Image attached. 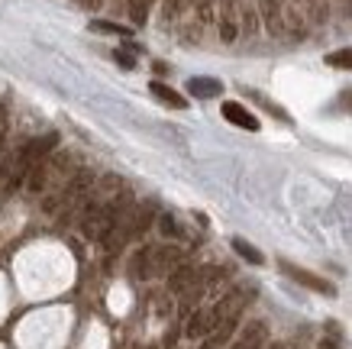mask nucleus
Returning a JSON list of instances; mask_svg holds the SVG:
<instances>
[{"mask_svg":"<svg viewBox=\"0 0 352 349\" xmlns=\"http://www.w3.org/2000/svg\"><path fill=\"white\" fill-rule=\"evenodd\" d=\"M55 146H58V133H43L39 139H30V142L16 152V175H26L30 165H36L39 159H45Z\"/></svg>","mask_w":352,"mask_h":349,"instance_id":"1","label":"nucleus"},{"mask_svg":"<svg viewBox=\"0 0 352 349\" xmlns=\"http://www.w3.org/2000/svg\"><path fill=\"white\" fill-rule=\"evenodd\" d=\"M281 272L288 278H294L298 285H304V288H310V291H317V295H327V297H333L336 295V288L327 282V278H320V275H314V272H307V268H300V265H291V262H281Z\"/></svg>","mask_w":352,"mask_h":349,"instance_id":"2","label":"nucleus"},{"mask_svg":"<svg viewBox=\"0 0 352 349\" xmlns=\"http://www.w3.org/2000/svg\"><path fill=\"white\" fill-rule=\"evenodd\" d=\"M182 259V253L175 249V246H162V249H149V278L152 275H162V272H168L175 268Z\"/></svg>","mask_w":352,"mask_h":349,"instance_id":"3","label":"nucleus"},{"mask_svg":"<svg viewBox=\"0 0 352 349\" xmlns=\"http://www.w3.org/2000/svg\"><path fill=\"white\" fill-rule=\"evenodd\" d=\"M223 116L233 123V127H239V129H249V133H256V129H258V120L249 114L243 104H236V101H226V104H223Z\"/></svg>","mask_w":352,"mask_h":349,"instance_id":"4","label":"nucleus"},{"mask_svg":"<svg viewBox=\"0 0 352 349\" xmlns=\"http://www.w3.org/2000/svg\"><path fill=\"white\" fill-rule=\"evenodd\" d=\"M188 94L201 97V101H210V97L223 94V85H220L217 78H191V81H188Z\"/></svg>","mask_w":352,"mask_h":349,"instance_id":"5","label":"nucleus"},{"mask_svg":"<svg viewBox=\"0 0 352 349\" xmlns=\"http://www.w3.org/2000/svg\"><path fill=\"white\" fill-rule=\"evenodd\" d=\"M262 343H265V324H249V327L239 333V339L233 343V349H262Z\"/></svg>","mask_w":352,"mask_h":349,"instance_id":"6","label":"nucleus"},{"mask_svg":"<svg viewBox=\"0 0 352 349\" xmlns=\"http://www.w3.org/2000/svg\"><path fill=\"white\" fill-rule=\"evenodd\" d=\"M210 330H214V314H210V310H194L191 320H188V327H184V333L191 339H201V337H207Z\"/></svg>","mask_w":352,"mask_h":349,"instance_id":"7","label":"nucleus"},{"mask_svg":"<svg viewBox=\"0 0 352 349\" xmlns=\"http://www.w3.org/2000/svg\"><path fill=\"white\" fill-rule=\"evenodd\" d=\"M194 285H197V272H194L191 265H178V268L171 272V278H168V288L175 291V295H182V291H191Z\"/></svg>","mask_w":352,"mask_h":349,"instance_id":"8","label":"nucleus"},{"mask_svg":"<svg viewBox=\"0 0 352 349\" xmlns=\"http://www.w3.org/2000/svg\"><path fill=\"white\" fill-rule=\"evenodd\" d=\"M149 91L155 97H159L162 104H168V107H175V110H184V107H188V101H184L182 94H178V91H171L168 85H159V81H152L149 85Z\"/></svg>","mask_w":352,"mask_h":349,"instance_id":"9","label":"nucleus"},{"mask_svg":"<svg viewBox=\"0 0 352 349\" xmlns=\"http://www.w3.org/2000/svg\"><path fill=\"white\" fill-rule=\"evenodd\" d=\"M152 220H155V204H142V207L129 217V223H133V236H139V233L149 230Z\"/></svg>","mask_w":352,"mask_h":349,"instance_id":"10","label":"nucleus"},{"mask_svg":"<svg viewBox=\"0 0 352 349\" xmlns=\"http://www.w3.org/2000/svg\"><path fill=\"white\" fill-rule=\"evenodd\" d=\"M91 181H94V178H91L87 171H78L75 178L68 181V188H65V204H72L75 198H81V194H85V191L91 188Z\"/></svg>","mask_w":352,"mask_h":349,"instance_id":"11","label":"nucleus"},{"mask_svg":"<svg viewBox=\"0 0 352 349\" xmlns=\"http://www.w3.org/2000/svg\"><path fill=\"white\" fill-rule=\"evenodd\" d=\"M233 249H236L239 255H243L245 262H252V265H262V262H265V255L258 253V249H256L252 243H245V240H239V236L233 240Z\"/></svg>","mask_w":352,"mask_h":349,"instance_id":"12","label":"nucleus"},{"mask_svg":"<svg viewBox=\"0 0 352 349\" xmlns=\"http://www.w3.org/2000/svg\"><path fill=\"white\" fill-rule=\"evenodd\" d=\"M327 65L330 68H342V72H352V45L349 49H340V52L327 55Z\"/></svg>","mask_w":352,"mask_h":349,"instance_id":"13","label":"nucleus"},{"mask_svg":"<svg viewBox=\"0 0 352 349\" xmlns=\"http://www.w3.org/2000/svg\"><path fill=\"white\" fill-rule=\"evenodd\" d=\"M45 178H49V169L45 165H30V178H26V184H30V191H43L45 188Z\"/></svg>","mask_w":352,"mask_h":349,"instance_id":"14","label":"nucleus"},{"mask_svg":"<svg viewBox=\"0 0 352 349\" xmlns=\"http://www.w3.org/2000/svg\"><path fill=\"white\" fill-rule=\"evenodd\" d=\"M91 30L94 32H110V36H129V26H120V23H107V20H94L91 23Z\"/></svg>","mask_w":352,"mask_h":349,"instance_id":"15","label":"nucleus"},{"mask_svg":"<svg viewBox=\"0 0 352 349\" xmlns=\"http://www.w3.org/2000/svg\"><path fill=\"white\" fill-rule=\"evenodd\" d=\"M159 230L165 233V236H178V233H182V230H178V223H175V217H171V213H162V217H159Z\"/></svg>","mask_w":352,"mask_h":349,"instance_id":"16","label":"nucleus"},{"mask_svg":"<svg viewBox=\"0 0 352 349\" xmlns=\"http://www.w3.org/2000/svg\"><path fill=\"white\" fill-rule=\"evenodd\" d=\"M129 13H133V23H146V0H133Z\"/></svg>","mask_w":352,"mask_h":349,"instance_id":"17","label":"nucleus"},{"mask_svg":"<svg viewBox=\"0 0 352 349\" xmlns=\"http://www.w3.org/2000/svg\"><path fill=\"white\" fill-rule=\"evenodd\" d=\"M113 59H117L123 68H136V55H133V52H123V49H117V52H113Z\"/></svg>","mask_w":352,"mask_h":349,"instance_id":"18","label":"nucleus"},{"mask_svg":"<svg viewBox=\"0 0 352 349\" xmlns=\"http://www.w3.org/2000/svg\"><path fill=\"white\" fill-rule=\"evenodd\" d=\"M220 36H223L226 43H233V39H236V26H233V20H223V23H220Z\"/></svg>","mask_w":352,"mask_h":349,"instance_id":"19","label":"nucleus"},{"mask_svg":"<svg viewBox=\"0 0 352 349\" xmlns=\"http://www.w3.org/2000/svg\"><path fill=\"white\" fill-rule=\"evenodd\" d=\"M320 349H336V339H330V343H320Z\"/></svg>","mask_w":352,"mask_h":349,"instance_id":"20","label":"nucleus"},{"mask_svg":"<svg viewBox=\"0 0 352 349\" xmlns=\"http://www.w3.org/2000/svg\"><path fill=\"white\" fill-rule=\"evenodd\" d=\"M149 349H155V346H149Z\"/></svg>","mask_w":352,"mask_h":349,"instance_id":"21","label":"nucleus"},{"mask_svg":"<svg viewBox=\"0 0 352 349\" xmlns=\"http://www.w3.org/2000/svg\"><path fill=\"white\" fill-rule=\"evenodd\" d=\"M275 349H281V346H275Z\"/></svg>","mask_w":352,"mask_h":349,"instance_id":"22","label":"nucleus"}]
</instances>
